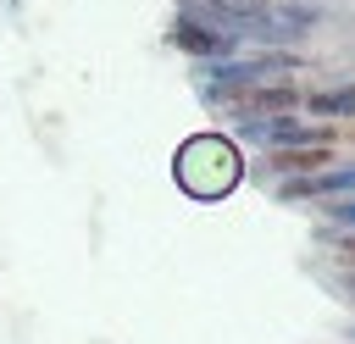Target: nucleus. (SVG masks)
Wrapping results in <instances>:
<instances>
[{
    "label": "nucleus",
    "instance_id": "f03ea898",
    "mask_svg": "<svg viewBox=\"0 0 355 344\" xmlns=\"http://www.w3.org/2000/svg\"><path fill=\"white\" fill-rule=\"evenodd\" d=\"M227 100L244 111V117H283L300 105V89L294 83H277V78H255L244 89H227Z\"/></svg>",
    "mask_w": 355,
    "mask_h": 344
},
{
    "label": "nucleus",
    "instance_id": "20e7f679",
    "mask_svg": "<svg viewBox=\"0 0 355 344\" xmlns=\"http://www.w3.org/2000/svg\"><path fill=\"white\" fill-rule=\"evenodd\" d=\"M166 44H172V50H189V55H227V50H233V33L205 28V22H194V17H178V22L166 28Z\"/></svg>",
    "mask_w": 355,
    "mask_h": 344
},
{
    "label": "nucleus",
    "instance_id": "f257e3e1",
    "mask_svg": "<svg viewBox=\"0 0 355 344\" xmlns=\"http://www.w3.org/2000/svg\"><path fill=\"white\" fill-rule=\"evenodd\" d=\"M239 172H244V166H239V150H233L222 133H200V139H189V144L178 150V161H172L178 189L194 194V200H222V194H233Z\"/></svg>",
    "mask_w": 355,
    "mask_h": 344
},
{
    "label": "nucleus",
    "instance_id": "7ed1b4c3",
    "mask_svg": "<svg viewBox=\"0 0 355 344\" xmlns=\"http://www.w3.org/2000/svg\"><path fill=\"white\" fill-rule=\"evenodd\" d=\"M333 166V144H277L266 155V172L277 178H316Z\"/></svg>",
    "mask_w": 355,
    "mask_h": 344
},
{
    "label": "nucleus",
    "instance_id": "39448f33",
    "mask_svg": "<svg viewBox=\"0 0 355 344\" xmlns=\"http://www.w3.org/2000/svg\"><path fill=\"white\" fill-rule=\"evenodd\" d=\"M300 105H305L311 117H322V111H344V117H355V89H327V94L305 89V94H300Z\"/></svg>",
    "mask_w": 355,
    "mask_h": 344
}]
</instances>
